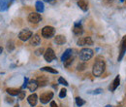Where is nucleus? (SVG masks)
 <instances>
[{"instance_id": "393cba45", "label": "nucleus", "mask_w": 126, "mask_h": 107, "mask_svg": "<svg viewBox=\"0 0 126 107\" xmlns=\"http://www.w3.org/2000/svg\"><path fill=\"white\" fill-rule=\"evenodd\" d=\"M73 61H74V59H73V58L71 57L70 59H68L67 61H65V62H63V63H64V65H65L66 67H68V66H69V65H70V64H71V63L73 62Z\"/></svg>"}, {"instance_id": "2eb2a0df", "label": "nucleus", "mask_w": 126, "mask_h": 107, "mask_svg": "<svg viewBox=\"0 0 126 107\" xmlns=\"http://www.w3.org/2000/svg\"><path fill=\"white\" fill-rule=\"evenodd\" d=\"M72 54H73V50H72V49H67V50L64 52V54L61 56V61H62L63 62H65L68 59L71 58Z\"/></svg>"}, {"instance_id": "6ab92c4d", "label": "nucleus", "mask_w": 126, "mask_h": 107, "mask_svg": "<svg viewBox=\"0 0 126 107\" xmlns=\"http://www.w3.org/2000/svg\"><path fill=\"white\" fill-rule=\"evenodd\" d=\"M35 8H36L37 12H39V13H43V12H44V9H45V7H44V3H43L42 1H40V0H38V1L36 2V4H35Z\"/></svg>"}, {"instance_id": "e433bc0d", "label": "nucleus", "mask_w": 126, "mask_h": 107, "mask_svg": "<svg viewBox=\"0 0 126 107\" xmlns=\"http://www.w3.org/2000/svg\"><path fill=\"white\" fill-rule=\"evenodd\" d=\"M106 107H112V106H110V105H107Z\"/></svg>"}, {"instance_id": "0eeeda50", "label": "nucleus", "mask_w": 126, "mask_h": 107, "mask_svg": "<svg viewBox=\"0 0 126 107\" xmlns=\"http://www.w3.org/2000/svg\"><path fill=\"white\" fill-rule=\"evenodd\" d=\"M77 44L79 46H85V45H93V40L91 39V37H81L79 38L77 42Z\"/></svg>"}, {"instance_id": "5701e85b", "label": "nucleus", "mask_w": 126, "mask_h": 107, "mask_svg": "<svg viewBox=\"0 0 126 107\" xmlns=\"http://www.w3.org/2000/svg\"><path fill=\"white\" fill-rule=\"evenodd\" d=\"M84 103H85V101H84L81 97H76V104H77L79 107L82 106Z\"/></svg>"}, {"instance_id": "1a4fd4ad", "label": "nucleus", "mask_w": 126, "mask_h": 107, "mask_svg": "<svg viewBox=\"0 0 126 107\" xmlns=\"http://www.w3.org/2000/svg\"><path fill=\"white\" fill-rule=\"evenodd\" d=\"M41 20H42V17L38 13H30L28 16V21L31 23H38L41 21Z\"/></svg>"}, {"instance_id": "aec40b11", "label": "nucleus", "mask_w": 126, "mask_h": 107, "mask_svg": "<svg viewBox=\"0 0 126 107\" xmlns=\"http://www.w3.org/2000/svg\"><path fill=\"white\" fill-rule=\"evenodd\" d=\"M78 6L84 12L87 11V9H88V6H87V4H86V2L84 0H79L78 1Z\"/></svg>"}, {"instance_id": "6e6552de", "label": "nucleus", "mask_w": 126, "mask_h": 107, "mask_svg": "<svg viewBox=\"0 0 126 107\" xmlns=\"http://www.w3.org/2000/svg\"><path fill=\"white\" fill-rule=\"evenodd\" d=\"M15 0H0V12L7 11Z\"/></svg>"}, {"instance_id": "473e14b6", "label": "nucleus", "mask_w": 126, "mask_h": 107, "mask_svg": "<svg viewBox=\"0 0 126 107\" xmlns=\"http://www.w3.org/2000/svg\"><path fill=\"white\" fill-rule=\"evenodd\" d=\"M50 107H58V106H57L56 102H54V101H51V102H50Z\"/></svg>"}, {"instance_id": "423d86ee", "label": "nucleus", "mask_w": 126, "mask_h": 107, "mask_svg": "<svg viewBox=\"0 0 126 107\" xmlns=\"http://www.w3.org/2000/svg\"><path fill=\"white\" fill-rule=\"evenodd\" d=\"M44 58H45V61H46L50 62V61H52L53 60L56 59V56H55L53 50L51 48H48V49H47V51L45 52V54H44Z\"/></svg>"}, {"instance_id": "412c9836", "label": "nucleus", "mask_w": 126, "mask_h": 107, "mask_svg": "<svg viewBox=\"0 0 126 107\" xmlns=\"http://www.w3.org/2000/svg\"><path fill=\"white\" fill-rule=\"evenodd\" d=\"M6 92H8L9 94H11V95H18L20 91H18L17 89H14V88H8L6 90Z\"/></svg>"}, {"instance_id": "9d476101", "label": "nucleus", "mask_w": 126, "mask_h": 107, "mask_svg": "<svg viewBox=\"0 0 126 107\" xmlns=\"http://www.w3.org/2000/svg\"><path fill=\"white\" fill-rule=\"evenodd\" d=\"M126 53V35L122 38V41H121V46H120V53H119V56H118V61H121L123 56L125 55Z\"/></svg>"}, {"instance_id": "72a5a7b5", "label": "nucleus", "mask_w": 126, "mask_h": 107, "mask_svg": "<svg viewBox=\"0 0 126 107\" xmlns=\"http://www.w3.org/2000/svg\"><path fill=\"white\" fill-rule=\"evenodd\" d=\"M44 1H45V2H47V3H50V4H53L56 0H44Z\"/></svg>"}, {"instance_id": "2f4dec72", "label": "nucleus", "mask_w": 126, "mask_h": 107, "mask_svg": "<svg viewBox=\"0 0 126 107\" xmlns=\"http://www.w3.org/2000/svg\"><path fill=\"white\" fill-rule=\"evenodd\" d=\"M6 99H7V102H9V103H13V102H14V99H13V98H11V97H10V98H9V97H7Z\"/></svg>"}, {"instance_id": "f03ea898", "label": "nucleus", "mask_w": 126, "mask_h": 107, "mask_svg": "<svg viewBox=\"0 0 126 107\" xmlns=\"http://www.w3.org/2000/svg\"><path fill=\"white\" fill-rule=\"evenodd\" d=\"M79 56L80 61H87L93 57V51L91 49H89V48H83V49L80 50Z\"/></svg>"}, {"instance_id": "b1692460", "label": "nucleus", "mask_w": 126, "mask_h": 107, "mask_svg": "<svg viewBox=\"0 0 126 107\" xmlns=\"http://www.w3.org/2000/svg\"><path fill=\"white\" fill-rule=\"evenodd\" d=\"M58 83L63 85V86H68V85H69L68 82H67L63 77H59V78H58Z\"/></svg>"}, {"instance_id": "7ed1b4c3", "label": "nucleus", "mask_w": 126, "mask_h": 107, "mask_svg": "<svg viewBox=\"0 0 126 107\" xmlns=\"http://www.w3.org/2000/svg\"><path fill=\"white\" fill-rule=\"evenodd\" d=\"M32 36H33L32 31L29 30V29H27V28H25V29H22V30L19 32V34H18V39L21 40V41H23V42H25V41H27L28 39H30Z\"/></svg>"}, {"instance_id": "39448f33", "label": "nucleus", "mask_w": 126, "mask_h": 107, "mask_svg": "<svg viewBox=\"0 0 126 107\" xmlns=\"http://www.w3.org/2000/svg\"><path fill=\"white\" fill-rule=\"evenodd\" d=\"M53 97V92H46L44 93L41 94L40 96V101L43 103V104H47L48 103Z\"/></svg>"}, {"instance_id": "4468645a", "label": "nucleus", "mask_w": 126, "mask_h": 107, "mask_svg": "<svg viewBox=\"0 0 126 107\" xmlns=\"http://www.w3.org/2000/svg\"><path fill=\"white\" fill-rule=\"evenodd\" d=\"M38 87H39V85H38V83H37L36 80H31L28 83V85H27V88H28V90L30 92H35L38 89Z\"/></svg>"}, {"instance_id": "7c9ffc66", "label": "nucleus", "mask_w": 126, "mask_h": 107, "mask_svg": "<svg viewBox=\"0 0 126 107\" xmlns=\"http://www.w3.org/2000/svg\"><path fill=\"white\" fill-rule=\"evenodd\" d=\"M27 85H28V78H24V84L22 86V89L27 88Z\"/></svg>"}, {"instance_id": "20e7f679", "label": "nucleus", "mask_w": 126, "mask_h": 107, "mask_svg": "<svg viewBox=\"0 0 126 107\" xmlns=\"http://www.w3.org/2000/svg\"><path fill=\"white\" fill-rule=\"evenodd\" d=\"M54 34H55V29L52 26L47 25L42 29V36L45 38H51L54 36Z\"/></svg>"}, {"instance_id": "c9c22d12", "label": "nucleus", "mask_w": 126, "mask_h": 107, "mask_svg": "<svg viewBox=\"0 0 126 107\" xmlns=\"http://www.w3.org/2000/svg\"><path fill=\"white\" fill-rule=\"evenodd\" d=\"M15 107H19V105H18V104H16V105H15Z\"/></svg>"}, {"instance_id": "4c0bfd02", "label": "nucleus", "mask_w": 126, "mask_h": 107, "mask_svg": "<svg viewBox=\"0 0 126 107\" xmlns=\"http://www.w3.org/2000/svg\"><path fill=\"white\" fill-rule=\"evenodd\" d=\"M119 1H120V2H123V1H124V0H119Z\"/></svg>"}, {"instance_id": "f8f14e48", "label": "nucleus", "mask_w": 126, "mask_h": 107, "mask_svg": "<svg viewBox=\"0 0 126 107\" xmlns=\"http://www.w3.org/2000/svg\"><path fill=\"white\" fill-rule=\"evenodd\" d=\"M119 82H120V78H119V76H116L114 78L113 82L111 83V85L110 86V88H109L110 92H113V91L116 90V88L119 86Z\"/></svg>"}, {"instance_id": "dca6fc26", "label": "nucleus", "mask_w": 126, "mask_h": 107, "mask_svg": "<svg viewBox=\"0 0 126 107\" xmlns=\"http://www.w3.org/2000/svg\"><path fill=\"white\" fill-rule=\"evenodd\" d=\"M73 32H74V34H76V35H80V34L83 32V30H82V26H81V24H80L79 22L75 23L74 28H73Z\"/></svg>"}, {"instance_id": "9b49d317", "label": "nucleus", "mask_w": 126, "mask_h": 107, "mask_svg": "<svg viewBox=\"0 0 126 107\" xmlns=\"http://www.w3.org/2000/svg\"><path fill=\"white\" fill-rule=\"evenodd\" d=\"M27 101H28V103H29L32 107L35 106V105L37 104V102H38V96H37V94H36V93L30 94V95L28 96V98H27Z\"/></svg>"}, {"instance_id": "4be33fe9", "label": "nucleus", "mask_w": 126, "mask_h": 107, "mask_svg": "<svg viewBox=\"0 0 126 107\" xmlns=\"http://www.w3.org/2000/svg\"><path fill=\"white\" fill-rule=\"evenodd\" d=\"M41 70H43V71H47V72L52 73V74H57V73H58L57 70H55V69H53V68H51V67H47V66H45V67L41 68Z\"/></svg>"}, {"instance_id": "c85d7f7f", "label": "nucleus", "mask_w": 126, "mask_h": 107, "mask_svg": "<svg viewBox=\"0 0 126 107\" xmlns=\"http://www.w3.org/2000/svg\"><path fill=\"white\" fill-rule=\"evenodd\" d=\"M43 53H44V49L43 48H40V49L35 51V55L36 56H41V55H43Z\"/></svg>"}, {"instance_id": "a878e982", "label": "nucleus", "mask_w": 126, "mask_h": 107, "mask_svg": "<svg viewBox=\"0 0 126 107\" xmlns=\"http://www.w3.org/2000/svg\"><path fill=\"white\" fill-rule=\"evenodd\" d=\"M86 67V64L85 63H79L78 64V70H79V71H82V70H84V68Z\"/></svg>"}, {"instance_id": "ddd939ff", "label": "nucleus", "mask_w": 126, "mask_h": 107, "mask_svg": "<svg viewBox=\"0 0 126 107\" xmlns=\"http://www.w3.org/2000/svg\"><path fill=\"white\" fill-rule=\"evenodd\" d=\"M40 43H41V38L39 37V35L35 34L30 38V45L31 46H38V45H40Z\"/></svg>"}, {"instance_id": "f704fd0d", "label": "nucleus", "mask_w": 126, "mask_h": 107, "mask_svg": "<svg viewBox=\"0 0 126 107\" xmlns=\"http://www.w3.org/2000/svg\"><path fill=\"white\" fill-rule=\"evenodd\" d=\"M2 51H3V49H2L1 47H0V54H1V52H2Z\"/></svg>"}, {"instance_id": "c756f323", "label": "nucleus", "mask_w": 126, "mask_h": 107, "mask_svg": "<svg viewBox=\"0 0 126 107\" xmlns=\"http://www.w3.org/2000/svg\"><path fill=\"white\" fill-rule=\"evenodd\" d=\"M102 92H103V90H102V89H97V90L93 91L91 93H93V94H99V93H102Z\"/></svg>"}, {"instance_id": "f3484780", "label": "nucleus", "mask_w": 126, "mask_h": 107, "mask_svg": "<svg viewBox=\"0 0 126 107\" xmlns=\"http://www.w3.org/2000/svg\"><path fill=\"white\" fill-rule=\"evenodd\" d=\"M36 81H37V83H38L39 86H41V87H45V86H47V82H48V79H47V77L41 76V77H39Z\"/></svg>"}, {"instance_id": "f257e3e1", "label": "nucleus", "mask_w": 126, "mask_h": 107, "mask_svg": "<svg viewBox=\"0 0 126 107\" xmlns=\"http://www.w3.org/2000/svg\"><path fill=\"white\" fill-rule=\"evenodd\" d=\"M105 68H106V63L105 61L101 59H98L97 61L94 62L93 64V69H92V73L93 75L96 77L101 76L104 71H105Z\"/></svg>"}, {"instance_id": "bb28decb", "label": "nucleus", "mask_w": 126, "mask_h": 107, "mask_svg": "<svg viewBox=\"0 0 126 107\" xmlns=\"http://www.w3.org/2000/svg\"><path fill=\"white\" fill-rule=\"evenodd\" d=\"M66 94H67V91L65 90V89H62L60 92H59V97L60 98H64L65 96H66Z\"/></svg>"}, {"instance_id": "cd10ccee", "label": "nucleus", "mask_w": 126, "mask_h": 107, "mask_svg": "<svg viewBox=\"0 0 126 107\" xmlns=\"http://www.w3.org/2000/svg\"><path fill=\"white\" fill-rule=\"evenodd\" d=\"M17 97H18V99H20V100L24 99V97H25V92L20 91V92H19V93H18V95H17Z\"/></svg>"}, {"instance_id": "a211bd4d", "label": "nucleus", "mask_w": 126, "mask_h": 107, "mask_svg": "<svg viewBox=\"0 0 126 107\" xmlns=\"http://www.w3.org/2000/svg\"><path fill=\"white\" fill-rule=\"evenodd\" d=\"M54 42L57 45H63V44L66 43V38L63 35H56L55 38H54Z\"/></svg>"}]
</instances>
